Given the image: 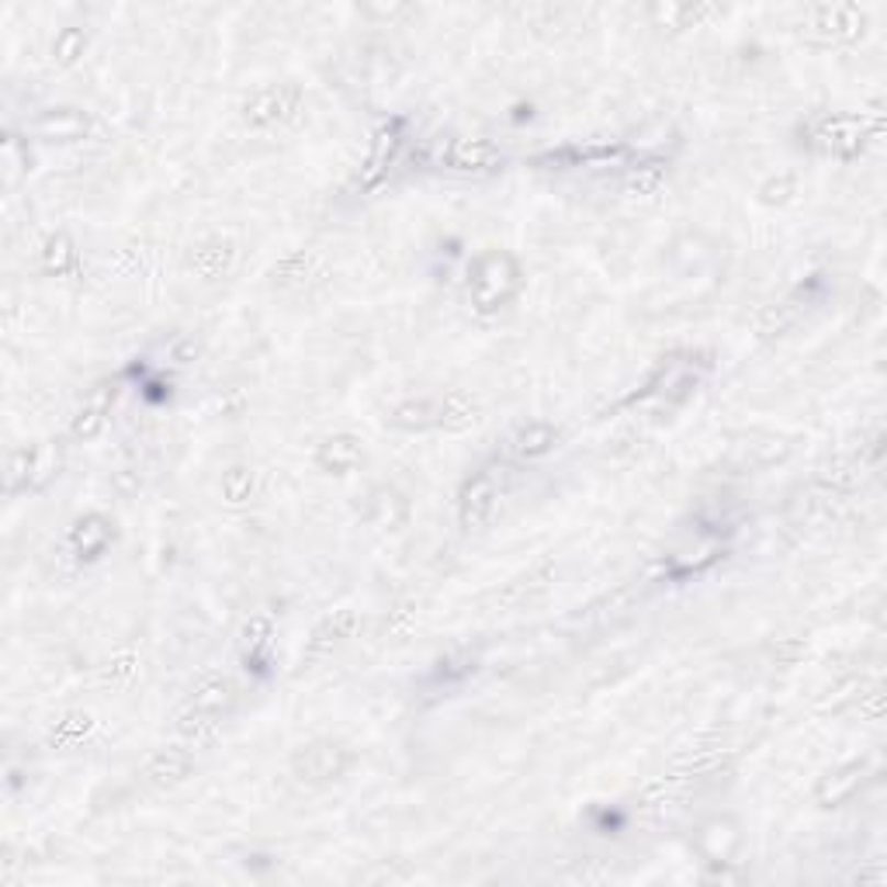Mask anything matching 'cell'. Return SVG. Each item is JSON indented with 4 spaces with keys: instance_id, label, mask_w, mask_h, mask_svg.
I'll return each mask as SVG.
<instances>
[{
    "instance_id": "obj_1",
    "label": "cell",
    "mask_w": 887,
    "mask_h": 887,
    "mask_svg": "<svg viewBox=\"0 0 887 887\" xmlns=\"http://www.w3.org/2000/svg\"><path fill=\"white\" fill-rule=\"evenodd\" d=\"M520 263L506 250H482L469 268V299L479 316H493L520 292Z\"/></svg>"
},
{
    "instance_id": "obj_2",
    "label": "cell",
    "mask_w": 887,
    "mask_h": 887,
    "mask_svg": "<svg viewBox=\"0 0 887 887\" xmlns=\"http://www.w3.org/2000/svg\"><path fill=\"white\" fill-rule=\"evenodd\" d=\"M867 32V14L853 4H822L811 8L801 21V35L811 46H846Z\"/></svg>"
},
{
    "instance_id": "obj_3",
    "label": "cell",
    "mask_w": 887,
    "mask_h": 887,
    "mask_svg": "<svg viewBox=\"0 0 887 887\" xmlns=\"http://www.w3.org/2000/svg\"><path fill=\"white\" fill-rule=\"evenodd\" d=\"M288 766H292V776L299 784L323 787V784L340 781V776L350 770V749L344 742H333V739H316V742H305L302 749H295Z\"/></svg>"
},
{
    "instance_id": "obj_4",
    "label": "cell",
    "mask_w": 887,
    "mask_h": 887,
    "mask_svg": "<svg viewBox=\"0 0 887 887\" xmlns=\"http://www.w3.org/2000/svg\"><path fill=\"white\" fill-rule=\"evenodd\" d=\"M805 143L818 153H829L839 160H853L867 146V132L856 115H818L805 125Z\"/></svg>"
},
{
    "instance_id": "obj_5",
    "label": "cell",
    "mask_w": 887,
    "mask_h": 887,
    "mask_svg": "<svg viewBox=\"0 0 887 887\" xmlns=\"http://www.w3.org/2000/svg\"><path fill=\"white\" fill-rule=\"evenodd\" d=\"M63 464V448L59 444H35V448L14 451L11 472H8V490L11 493H38L59 475Z\"/></svg>"
},
{
    "instance_id": "obj_6",
    "label": "cell",
    "mask_w": 887,
    "mask_h": 887,
    "mask_svg": "<svg viewBox=\"0 0 887 887\" xmlns=\"http://www.w3.org/2000/svg\"><path fill=\"white\" fill-rule=\"evenodd\" d=\"M499 503V475L496 469H479L472 479H464L458 493V524L464 530H479L490 524Z\"/></svg>"
},
{
    "instance_id": "obj_7",
    "label": "cell",
    "mask_w": 887,
    "mask_h": 887,
    "mask_svg": "<svg viewBox=\"0 0 887 887\" xmlns=\"http://www.w3.org/2000/svg\"><path fill=\"white\" fill-rule=\"evenodd\" d=\"M302 104V91L292 83H274V87H260L247 101H243V122L254 128H271L288 122Z\"/></svg>"
},
{
    "instance_id": "obj_8",
    "label": "cell",
    "mask_w": 887,
    "mask_h": 887,
    "mask_svg": "<svg viewBox=\"0 0 887 887\" xmlns=\"http://www.w3.org/2000/svg\"><path fill=\"white\" fill-rule=\"evenodd\" d=\"M697 850L711 867H728L736 863V853L742 850V829L736 818L718 815L711 822H704L697 832Z\"/></svg>"
},
{
    "instance_id": "obj_9",
    "label": "cell",
    "mask_w": 887,
    "mask_h": 887,
    "mask_svg": "<svg viewBox=\"0 0 887 887\" xmlns=\"http://www.w3.org/2000/svg\"><path fill=\"white\" fill-rule=\"evenodd\" d=\"M91 115L80 108H46L38 111V115L29 122V128L35 132L38 139L46 143H77V139H87V132H91Z\"/></svg>"
},
{
    "instance_id": "obj_10",
    "label": "cell",
    "mask_w": 887,
    "mask_h": 887,
    "mask_svg": "<svg viewBox=\"0 0 887 887\" xmlns=\"http://www.w3.org/2000/svg\"><path fill=\"white\" fill-rule=\"evenodd\" d=\"M194 770V756L191 749H181V745H170V749H160L157 756H149V763L143 766V781L157 790H170L177 784H184Z\"/></svg>"
},
{
    "instance_id": "obj_11",
    "label": "cell",
    "mask_w": 887,
    "mask_h": 887,
    "mask_svg": "<svg viewBox=\"0 0 887 887\" xmlns=\"http://www.w3.org/2000/svg\"><path fill=\"white\" fill-rule=\"evenodd\" d=\"M440 164L451 170H496L503 164V149L490 139H451L440 149Z\"/></svg>"
},
{
    "instance_id": "obj_12",
    "label": "cell",
    "mask_w": 887,
    "mask_h": 887,
    "mask_svg": "<svg viewBox=\"0 0 887 887\" xmlns=\"http://www.w3.org/2000/svg\"><path fill=\"white\" fill-rule=\"evenodd\" d=\"M364 461V444L353 434H329L316 448V469L326 475H347Z\"/></svg>"
},
{
    "instance_id": "obj_13",
    "label": "cell",
    "mask_w": 887,
    "mask_h": 887,
    "mask_svg": "<svg viewBox=\"0 0 887 887\" xmlns=\"http://www.w3.org/2000/svg\"><path fill=\"white\" fill-rule=\"evenodd\" d=\"M115 395H119V389L104 382L83 398V406L74 413V424H70L77 440H94L104 430L108 416H111V406H115Z\"/></svg>"
},
{
    "instance_id": "obj_14",
    "label": "cell",
    "mask_w": 887,
    "mask_h": 887,
    "mask_svg": "<svg viewBox=\"0 0 887 887\" xmlns=\"http://www.w3.org/2000/svg\"><path fill=\"white\" fill-rule=\"evenodd\" d=\"M111 541H115V524H111L104 514H83L70 527V544L87 562L98 559V554H104Z\"/></svg>"
},
{
    "instance_id": "obj_15",
    "label": "cell",
    "mask_w": 887,
    "mask_h": 887,
    "mask_svg": "<svg viewBox=\"0 0 887 887\" xmlns=\"http://www.w3.org/2000/svg\"><path fill=\"white\" fill-rule=\"evenodd\" d=\"M353 631H358V614L353 610H337V614H329L323 625H316L313 638H308V645H305V659H323L329 655L333 649H340L347 638H353Z\"/></svg>"
},
{
    "instance_id": "obj_16",
    "label": "cell",
    "mask_w": 887,
    "mask_h": 887,
    "mask_svg": "<svg viewBox=\"0 0 887 887\" xmlns=\"http://www.w3.org/2000/svg\"><path fill=\"white\" fill-rule=\"evenodd\" d=\"M368 524L379 527V530H398L406 527L409 520V499L392 490V485H379V490H371L368 496Z\"/></svg>"
},
{
    "instance_id": "obj_17",
    "label": "cell",
    "mask_w": 887,
    "mask_h": 887,
    "mask_svg": "<svg viewBox=\"0 0 887 887\" xmlns=\"http://www.w3.org/2000/svg\"><path fill=\"white\" fill-rule=\"evenodd\" d=\"M233 260H236V243L226 236H209L191 250V268L209 281L226 274L233 268Z\"/></svg>"
},
{
    "instance_id": "obj_18",
    "label": "cell",
    "mask_w": 887,
    "mask_h": 887,
    "mask_svg": "<svg viewBox=\"0 0 887 887\" xmlns=\"http://www.w3.org/2000/svg\"><path fill=\"white\" fill-rule=\"evenodd\" d=\"M863 776H867V766H863V763H850V766H842V770L822 776V784H818V790H815V801L822 808L846 805L850 797L863 787Z\"/></svg>"
},
{
    "instance_id": "obj_19",
    "label": "cell",
    "mask_w": 887,
    "mask_h": 887,
    "mask_svg": "<svg viewBox=\"0 0 887 887\" xmlns=\"http://www.w3.org/2000/svg\"><path fill=\"white\" fill-rule=\"evenodd\" d=\"M385 419H389V427H395V430L424 434V430H437L440 406H437V398H430V395H424V398H406V403H398Z\"/></svg>"
},
{
    "instance_id": "obj_20",
    "label": "cell",
    "mask_w": 887,
    "mask_h": 887,
    "mask_svg": "<svg viewBox=\"0 0 887 887\" xmlns=\"http://www.w3.org/2000/svg\"><path fill=\"white\" fill-rule=\"evenodd\" d=\"M437 406H440L437 427H440V430H448V434L472 430V427L479 424V406H475V398H472V395H464V392H448V395H440V398H437Z\"/></svg>"
},
{
    "instance_id": "obj_21",
    "label": "cell",
    "mask_w": 887,
    "mask_h": 887,
    "mask_svg": "<svg viewBox=\"0 0 887 887\" xmlns=\"http://www.w3.org/2000/svg\"><path fill=\"white\" fill-rule=\"evenodd\" d=\"M236 700V686L229 680H205L202 686L194 690V697L188 700L184 711H194V715H209V718H222L233 707Z\"/></svg>"
},
{
    "instance_id": "obj_22",
    "label": "cell",
    "mask_w": 887,
    "mask_h": 887,
    "mask_svg": "<svg viewBox=\"0 0 887 887\" xmlns=\"http://www.w3.org/2000/svg\"><path fill=\"white\" fill-rule=\"evenodd\" d=\"M398 146H403V139H398V132L395 125H385L379 136H374V146H371V157L364 164V173H361V188H371V184H379V177L389 170V164L395 160V153Z\"/></svg>"
},
{
    "instance_id": "obj_23",
    "label": "cell",
    "mask_w": 887,
    "mask_h": 887,
    "mask_svg": "<svg viewBox=\"0 0 887 887\" xmlns=\"http://www.w3.org/2000/svg\"><path fill=\"white\" fill-rule=\"evenodd\" d=\"M77 268V243L70 239V233H56L49 236L46 250H42V271L53 274V278H63Z\"/></svg>"
},
{
    "instance_id": "obj_24",
    "label": "cell",
    "mask_w": 887,
    "mask_h": 887,
    "mask_svg": "<svg viewBox=\"0 0 887 887\" xmlns=\"http://www.w3.org/2000/svg\"><path fill=\"white\" fill-rule=\"evenodd\" d=\"M554 440H559V430H554L551 424H527L517 430L514 437V454L530 461V458H541L554 448Z\"/></svg>"
},
{
    "instance_id": "obj_25",
    "label": "cell",
    "mask_w": 887,
    "mask_h": 887,
    "mask_svg": "<svg viewBox=\"0 0 887 887\" xmlns=\"http://www.w3.org/2000/svg\"><path fill=\"white\" fill-rule=\"evenodd\" d=\"M625 146H569L562 153H544L538 164H596V160H620L625 157Z\"/></svg>"
},
{
    "instance_id": "obj_26",
    "label": "cell",
    "mask_w": 887,
    "mask_h": 887,
    "mask_svg": "<svg viewBox=\"0 0 887 887\" xmlns=\"http://www.w3.org/2000/svg\"><path fill=\"white\" fill-rule=\"evenodd\" d=\"M87 49V32L83 29H63L53 42V59L59 66H74Z\"/></svg>"
},
{
    "instance_id": "obj_27",
    "label": "cell",
    "mask_w": 887,
    "mask_h": 887,
    "mask_svg": "<svg viewBox=\"0 0 887 887\" xmlns=\"http://www.w3.org/2000/svg\"><path fill=\"white\" fill-rule=\"evenodd\" d=\"M250 493H254V472L247 469V464H236V469L222 475V496H226L229 503H247Z\"/></svg>"
},
{
    "instance_id": "obj_28",
    "label": "cell",
    "mask_w": 887,
    "mask_h": 887,
    "mask_svg": "<svg viewBox=\"0 0 887 887\" xmlns=\"http://www.w3.org/2000/svg\"><path fill=\"white\" fill-rule=\"evenodd\" d=\"M548 583H551V565H544V569L535 572V575H527V580H517L509 590H503L499 600H506V604H524V596L530 600V596H535V593H544Z\"/></svg>"
},
{
    "instance_id": "obj_29",
    "label": "cell",
    "mask_w": 887,
    "mask_h": 887,
    "mask_svg": "<svg viewBox=\"0 0 887 887\" xmlns=\"http://www.w3.org/2000/svg\"><path fill=\"white\" fill-rule=\"evenodd\" d=\"M652 14L659 18V25H670V29H690V21H697L700 14H711L707 8H690V4H659L652 8Z\"/></svg>"
},
{
    "instance_id": "obj_30",
    "label": "cell",
    "mask_w": 887,
    "mask_h": 887,
    "mask_svg": "<svg viewBox=\"0 0 887 887\" xmlns=\"http://www.w3.org/2000/svg\"><path fill=\"white\" fill-rule=\"evenodd\" d=\"M305 278H308V257L305 254L284 257L278 268H274V281L278 284H305Z\"/></svg>"
},
{
    "instance_id": "obj_31",
    "label": "cell",
    "mask_w": 887,
    "mask_h": 887,
    "mask_svg": "<svg viewBox=\"0 0 887 887\" xmlns=\"http://www.w3.org/2000/svg\"><path fill=\"white\" fill-rule=\"evenodd\" d=\"M655 167H662V164H655ZM655 167H638V173L628 177V191H631V194H649V191H655V188L662 184V170H655Z\"/></svg>"
},
{
    "instance_id": "obj_32",
    "label": "cell",
    "mask_w": 887,
    "mask_h": 887,
    "mask_svg": "<svg viewBox=\"0 0 887 887\" xmlns=\"http://www.w3.org/2000/svg\"><path fill=\"white\" fill-rule=\"evenodd\" d=\"M794 188V181L790 177H781V181H770L766 188H763V202H784V191H790Z\"/></svg>"
},
{
    "instance_id": "obj_33",
    "label": "cell",
    "mask_w": 887,
    "mask_h": 887,
    "mask_svg": "<svg viewBox=\"0 0 887 887\" xmlns=\"http://www.w3.org/2000/svg\"><path fill=\"white\" fill-rule=\"evenodd\" d=\"M409 620H413V604L395 607V614H392V631H395V635H403V631L409 628Z\"/></svg>"
}]
</instances>
